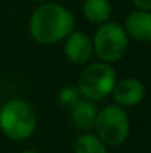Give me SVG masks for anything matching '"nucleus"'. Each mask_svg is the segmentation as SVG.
Returning a JSON list of instances; mask_svg holds the SVG:
<instances>
[{
	"label": "nucleus",
	"instance_id": "1",
	"mask_svg": "<svg viewBox=\"0 0 151 153\" xmlns=\"http://www.w3.org/2000/svg\"><path fill=\"white\" fill-rule=\"evenodd\" d=\"M30 34L43 45L65 39L74 28V15L58 3H43L30 18Z\"/></svg>",
	"mask_w": 151,
	"mask_h": 153
},
{
	"label": "nucleus",
	"instance_id": "2",
	"mask_svg": "<svg viewBox=\"0 0 151 153\" xmlns=\"http://www.w3.org/2000/svg\"><path fill=\"white\" fill-rule=\"evenodd\" d=\"M37 117L33 107L24 100H9L0 107V129L15 141H21L33 135Z\"/></svg>",
	"mask_w": 151,
	"mask_h": 153
},
{
	"label": "nucleus",
	"instance_id": "3",
	"mask_svg": "<svg viewBox=\"0 0 151 153\" xmlns=\"http://www.w3.org/2000/svg\"><path fill=\"white\" fill-rule=\"evenodd\" d=\"M94 128L96 129V137L105 146H120L129 137L130 120L123 107L110 104L98 111Z\"/></svg>",
	"mask_w": 151,
	"mask_h": 153
},
{
	"label": "nucleus",
	"instance_id": "4",
	"mask_svg": "<svg viewBox=\"0 0 151 153\" xmlns=\"http://www.w3.org/2000/svg\"><path fill=\"white\" fill-rule=\"evenodd\" d=\"M117 80L116 70L107 62H92L79 76L77 88L80 94L91 101H99L111 94Z\"/></svg>",
	"mask_w": 151,
	"mask_h": 153
},
{
	"label": "nucleus",
	"instance_id": "5",
	"mask_svg": "<svg viewBox=\"0 0 151 153\" xmlns=\"http://www.w3.org/2000/svg\"><path fill=\"white\" fill-rule=\"evenodd\" d=\"M94 52L102 62L111 64L120 61L129 48V37L124 28L117 22H104L96 30L92 40Z\"/></svg>",
	"mask_w": 151,
	"mask_h": 153
},
{
	"label": "nucleus",
	"instance_id": "6",
	"mask_svg": "<svg viewBox=\"0 0 151 153\" xmlns=\"http://www.w3.org/2000/svg\"><path fill=\"white\" fill-rule=\"evenodd\" d=\"M113 98L120 107H135L144 100L145 97V86L141 80L135 77H126L116 82L113 91Z\"/></svg>",
	"mask_w": 151,
	"mask_h": 153
},
{
	"label": "nucleus",
	"instance_id": "7",
	"mask_svg": "<svg viewBox=\"0 0 151 153\" xmlns=\"http://www.w3.org/2000/svg\"><path fill=\"white\" fill-rule=\"evenodd\" d=\"M64 53L73 64H85L94 53L92 39L82 31H71L65 37Z\"/></svg>",
	"mask_w": 151,
	"mask_h": 153
},
{
	"label": "nucleus",
	"instance_id": "8",
	"mask_svg": "<svg viewBox=\"0 0 151 153\" xmlns=\"http://www.w3.org/2000/svg\"><path fill=\"white\" fill-rule=\"evenodd\" d=\"M124 31L127 37H132L138 42L151 40V13L150 10H133L124 19Z\"/></svg>",
	"mask_w": 151,
	"mask_h": 153
},
{
	"label": "nucleus",
	"instance_id": "9",
	"mask_svg": "<svg viewBox=\"0 0 151 153\" xmlns=\"http://www.w3.org/2000/svg\"><path fill=\"white\" fill-rule=\"evenodd\" d=\"M98 114V108L95 101L91 100H80L77 104L71 107V123L79 131H89L95 125V119Z\"/></svg>",
	"mask_w": 151,
	"mask_h": 153
},
{
	"label": "nucleus",
	"instance_id": "10",
	"mask_svg": "<svg viewBox=\"0 0 151 153\" xmlns=\"http://www.w3.org/2000/svg\"><path fill=\"white\" fill-rule=\"evenodd\" d=\"M85 18L92 24H104L111 16V4L108 0H85L82 6Z\"/></svg>",
	"mask_w": 151,
	"mask_h": 153
},
{
	"label": "nucleus",
	"instance_id": "11",
	"mask_svg": "<svg viewBox=\"0 0 151 153\" xmlns=\"http://www.w3.org/2000/svg\"><path fill=\"white\" fill-rule=\"evenodd\" d=\"M74 153H107V146L94 134H82L74 141Z\"/></svg>",
	"mask_w": 151,
	"mask_h": 153
},
{
	"label": "nucleus",
	"instance_id": "12",
	"mask_svg": "<svg viewBox=\"0 0 151 153\" xmlns=\"http://www.w3.org/2000/svg\"><path fill=\"white\" fill-rule=\"evenodd\" d=\"M80 100H82V94H80L79 88L74 86V85L64 86L59 91V94H58V101L65 108H71L74 104H77Z\"/></svg>",
	"mask_w": 151,
	"mask_h": 153
},
{
	"label": "nucleus",
	"instance_id": "13",
	"mask_svg": "<svg viewBox=\"0 0 151 153\" xmlns=\"http://www.w3.org/2000/svg\"><path fill=\"white\" fill-rule=\"evenodd\" d=\"M132 1L141 10H150L151 9V0H132Z\"/></svg>",
	"mask_w": 151,
	"mask_h": 153
},
{
	"label": "nucleus",
	"instance_id": "14",
	"mask_svg": "<svg viewBox=\"0 0 151 153\" xmlns=\"http://www.w3.org/2000/svg\"><path fill=\"white\" fill-rule=\"evenodd\" d=\"M22 153H39V152H36V150H33V149H27V150H24Z\"/></svg>",
	"mask_w": 151,
	"mask_h": 153
},
{
	"label": "nucleus",
	"instance_id": "15",
	"mask_svg": "<svg viewBox=\"0 0 151 153\" xmlns=\"http://www.w3.org/2000/svg\"><path fill=\"white\" fill-rule=\"evenodd\" d=\"M33 1H45V0H33Z\"/></svg>",
	"mask_w": 151,
	"mask_h": 153
}]
</instances>
